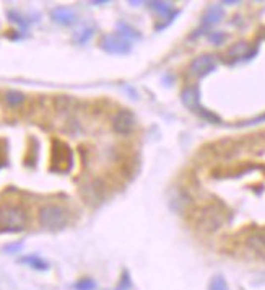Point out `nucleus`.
Here are the masks:
<instances>
[{"mask_svg":"<svg viewBox=\"0 0 265 290\" xmlns=\"http://www.w3.org/2000/svg\"><path fill=\"white\" fill-rule=\"evenodd\" d=\"M28 224V212L23 205L5 202L0 205V232L16 233L25 230Z\"/></svg>","mask_w":265,"mask_h":290,"instance_id":"obj_1","label":"nucleus"},{"mask_svg":"<svg viewBox=\"0 0 265 290\" xmlns=\"http://www.w3.org/2000/svg\"><path fill=\"white\" fill-rule=\"evenodd\" d=\"M70 220V212L64 205L59 204H46L43 205L38 212V222L39 225L46 230L57 232L65 228Z\"/></svg>","mask_w":265,"mask_h":290,"instance_id":"obj_2","label":"nucleus"},{"mask_svg":"<svg viewBox=\"0 0 265 290\" xmlns=\"http://www.w3.org/2000/svg\"><path fill=\"white\" fill-rule=\"evenodd\" d=\"M72 161H73V155L70 147L65 142L57 141L54 139L52 141V152H50V170L52 171H59V173H67L72 168Z\"/></svg>","mask_w":265,"mask_h":290,"instance_id":"obj_3","label":"nucleus"},{"mask_svg":"<svg viewBox=\"0 0 265 290\" xmlns=\"http://www.w3.org/2000/svg\"><path fill=\"white\" fill-rule=\"evenodd\" d=\"M99 48L103 49L106 54L126 55V54H131L132 51V41L127 40L126 36L119 35V33H108V35L101 36Z\"/></svg>","mask_w":265,"mask_h":290,"instance_id":"obj_4","label":"nucleus"},{"mask_svg":"<svg viewBox=\"0 0 265 290\" xmlns=\"http://www.w3.org/2000/svg\"><path fill=\"white\" fill-rule=\"evenodd\" d=\"M181 101H182V104L185 106V108L190 109L192 113H197V114L204 116L205 119L218 121L217 116L207 113V111L200 106V93H199V88H197V87H187V88H184L182 93H181Z\"/></svg>","mask_w":265,"mask_h":290,"instance_id":"obj_5","label":"nucleus"},{"mask_svg":"<svg viewBox=\"0 0 265 290\" xmlns=\"http://www.w3.org/2000/svg\"><path fill=\"white\" fill-rule=\"evenodd\" d=\"M137 126V119L131 109H119L112 118V131L119 136H131Z\"/></svg>","mask_w":265,"mask_h":290,"instance_id":"obj_6","label":"nucleus"},{"mask_svg":"<svg viewBox=\"0 0 265 290\" xmlns=\"http://www.w3.org/2000/svg\"><path fill=\"white\" fill-rule=\"evenodd\" d=\"M215 67H217V60L213 55L210 54L199 55L190 64V74L195 77H204L207 74H210L212 70H215Z\"/></svg>","mask_w":265,"mask_h":290,"instance_id":"obj_7","label":"nucleus"},{"mask_svg":"<svg viewBox=\"0 0 265 290\" xmlns=\"http://www.w3.org/2000/svg\"><path fill=\"white\" fill-rule=\"evenodd\" d=\"M50 20L60 26H73L78 21V16L69 7H55L50 10Z\"/></svg>","mask_w":265,"mask_h":290,"instance_id":"obj_8","label":"nucleus"},{"mask_svg":"<svg viewBox=\"0 0 265 290\" xmlns=\"http://www.w3.org/2000/svg\"><path fill=\"white\" fill-rule=\"evenodd\" d=\"M82 193H83L85 199H87V202L96 204L104 197V186L101 185V181H93V183H89L88 186H85Z\"/></svg>","mask_w":265,"mask_h":290,"instance_id":"obj_9","label":"nucleus"},{"mask_svg":"<svg viewBox=\"0 0 265 290\" xmlns=\"http://www.w3.org/2000/svg\"><path fill=\"white\" fill-rule=\"evenodd\" d=\"M20 264H25L28 267H31V269L35 271H49V263L46 259H43L41 256L38 254H26V256H21V258L18 259Z\"/></svg>","mask_w":265,"mask_h":290,"instance_id":"obj_10","label":"nucleus"},{"mask_svg":"<svg viewBox=\"0 0 265 290\" xmlns=\"http://www.w3.org/2000/svg\"><path fill=\"white\" fill-rule=\"evenodd\" d=\"M221 18H223V10H221V7H218V5H212V7L207 10V13L204 16V25H207V26L215 25Z\"/></svg>","mask_w":265,"mask_h":290,"instance_id":"obj_11","label":"nucleus"},{"mask_svg":"<svg viewBox=\"0 0 265 290\" xmlns=\"http://www.w3.org/2000/svg\"><path fill=\"white\" fill-rule=\"evenodd\" d=\"M93 35H94L93 26H83V28H80V30H77L75 33H73V41L82 46V44H87L89 40H91Z\"/></svg>","mask_w":265,"mask_h":290,"instance_id":"obj_12","label":"nucleus"},{"mask_svg":"<svg viewBox=\"0 0 265 290\" xmlns=\"http://www.w3.org/2000/svg\"><path fill=\"white\" fill-rule=\"evenodd\" d=\"M25 93H21L18 90H8L7 93H5V103H7L8 106H12V108H16V106L23 104L25 103Z\"/></svg>","mask_w":265,"mask_h":290,"instance_id":"obj_13","label":"nucleus"},{"mask_svg":"<svg viewBox=\"0 0 265 290\" xmlns=\"http://www.w3.org/2000/svg\"><path fill=\"white\" fill-rule=\"evenodd\" d=\"M247 244H249L251 249L257 251V253H265V235L256 233V235H252L247 240Z\"/></svg>","mask_w":265,"mask_h":290,"instance_id":"obj_14","label":"nucleus"},{"mask_svg":"<svg viewBox=\"0 0 265 290\" xmlns=\"http://www.w3.org/2000/svg\"><path fill=\"white\" fill-rule=\"evenodd\" d=\"M73 289L75 290H96V282H94L91 277H83V279H78V281L73 284Z\"/></svg>","mask_w":265,"mask_h":290,"instance_id":"obj_15","label":"nucleus"},{"mask_svg":"<svg viewBox=\"0 0 265 290\" xmlns=\"http://www.w3.org/2000/svg\"><path fill=\"white\" fill-rule=\"evenodd\" d=\"M208 290H228V284L226 279L223 276H213L212 281L208 282Z\"/></svg>","mask_w":265,"mask_h":290,"instance_id":"obj_16","label":"nucleus"},{"mask_svg":"<svg viewBox=\"0 0 265 290\" xmlns=\"http://www.w3.org/2000/svg\"><path fill=\"white\" fill-rule=\"evenodd\" d=\"M150 8L153 12H158L161 15H168L173 10V3L171 2H150Z\"/></svg>","mask_w":265,"mask_h":290,"instance_id":"obj_17","label":"nucleus"},{"mask_svg":"<svg viewBox=\"0 0 265 290\" xmlns=\"http://www.w3.org/2000/svg\"><path fill=\"white\" fill-rule=\"evenodd\" d=\"M54 104H55V109L67 111V109H70V106H72V98L67 97V95H59V97H55Z\"/></svg>","mask_w":265,"mask_h":290,"instance_id":"obj_18","label":"nucleus"},{"mask_svg":"<svg viewBox=\"0 0 265 290\" xmlns=\"http://www.w3.org/2000/svg\"><path fill=\"white\" fill-rule=\"evenodd\" d=\"M7 16H8V20L10 21H13V23L18 25L21 30H26L28 25H30V21L25 20L23 16H21L18 12H15V10H10V12H7Z\"/></svg>","mask_w":265,"mask_h":290,"instance_id":"obj_19","label":"nucleus"},{"mask_svg":"<svg viewBox=\"0 0 265 290\" xmlns=\"http://www.w3.org/2000/svg\"><path fill=\"white\" fill-rule=\"evenodd\" d=\"M119 35H122V36H126L127 40H137V38H140V35L137 31L133 30V28H131L129 25H124V23H119Z\"/></svg>","mask_w":265,"mask_h":290,"instance_id":"obj_20","label":"nucleus"},{"mask_svg":"<svg viewBox=\"0 0 265 290\" xmlns=\"http://www.w3.org/2000/svg\"><path fill=\"white\" fill-rule=\"evenodd\" d=\"M247 51H249V46H247L246 43H239V44H236L233 49H231L229 54L234 55V57H246Z\"/></svg>","mask_w":265,"mask_h":290,"instance_id":"obj_21","label":"nucleus"},{"mask_svg":"<svg viewBox=\"0 0 265 290\" xmlns=\"http://www.w3.org/2000/svg\"><path fill=\"white\" fill-rule=\"evenodd\" d=\"M131 287H132L131 276H129V272H127V271H124V272H122L121 281H119V286H117V289H116V290H129Z\"/></svg>","mask_w":265,"mask_h":290,"instance_id":"obj_22","label":"nucleus"},{"mask_svg":"<svg viewBox=\"0 0 265 290\" xmlns=\"http://www.w3.org/2000/svg\"><path fill=\"white\" fill-rule=\"evenodd\" d=\"M21 248H23V242L10 243V244H7V246H3V253H7V254H16V253H20Z\"/></svg>","mask_w":265,"mask_h":290,"instance_id":"obj_23","label":"nucleus"},{"mask_svg":"<svg viewBox=\"0 0 265 290\" xmlns=\"http://www.w3.org/2000/svg\"><path fill=\"white\" fill-rule=\"evenodd\" d=\"M223 38H224L223 35H212V36H210V40H212L213 43H217V44H220V43H221V41H223Z\"/></svg>","mask_w":265,"mask_h":290,"instance_id":"obj_24","label":"nucleus"},{"mask_svg":"<svg viewBox=\"0 0 265 290\" xmlns=\"http://www.w3.org/2000/svg\"><path fill=\"white\" fill-rule=\"evenodd\" d=\"M93 5H104V3H109L108 0H103V2H91Z\"/></svg>","mask_w":265,"mask_h":290,"instance_id":"obj_25","label":"nucleus"}]
</instances>
